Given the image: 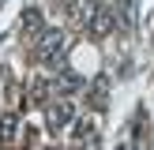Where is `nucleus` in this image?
<instances>
[{"mask_svg":"<svg viewBox=\"0 0 154 150\" xmlns=\"http://www.w3.org/2000/svg\"><path fill=\"white\" fill-rule=\"evenodd\" d=\"M64 52H68V38L60 34V30H45V34L34 41V56L42 60V64H60Z\"/></svg>","mask_w":154,"mask_h":150,"instance_id":"f257e3e1","label":"nucleus"},{"mask_svg":"<svg viewBox=\"0 0 154 150\" xmlns=\"http://www.w3.org/2000/svg\"><path fill=\"white\" fill-rule=\"evenodd\" d=\"M113 26H117V11H113V8H94V11H90V19H87L90 38H105Z\"/></svg>","mask_w":154,"mask_h":150,"instance_id":"f03ea898","label":"nucleus"},{"mask_svg":"<svg viewBox=\"0 0 154 150\" xmlns=\"http://www.w3.org/2000/svg\"><path fill=\"white\" fill-rule=\"evenodd\" d=\"M72 116H75V105L68 101V98H60V101H49V112H45V120H49V128H53V131H60L64 124H72Z\"/></svg>","mask_w":154,"mask_h":150,"instance_id":"7ed1b4c3","label":"nucleus"},{"mask_svg":"<svg viewBox=\"0 0 154 150\" xmlns=\"http://www.w3.org/2000/svg\"><path fill=\"white\" fill-rule=\"evenodd\" d=\"M42 34H45L42 11H38V8H26V11H23V38H26V41H38Z\"/></svg>","mask_w":154,"mask_h":150,"instance_id":"20e7f679","label":"nucleus"},{"mask_svg":"<svg viewBox=\"0 0 154 150\" xmlns=\"http://www.w3.org/2000/svg\"><path fill=\"white\" fill-rule=\"evenodd\" d=\"M87 101H90V109H98V112L105 109V101H109V79H105V75H98V79L90 82V90H87Z\"/></svg>","mask_w":154,"mask_h":150,"instance_id":"39448f33","label":"nucleus"},{"mask_svg":"<svg viewBox=\"0 0 154 150\" xmlns=\"http://www.w3.org/2000/svg\"><path fill=\"white\" fill-rule=\"evenodd\" d=\"M53 90H57V94H72V90H79V79H75L72 71H64L57 82H53Z\"/></svg>","mask_w":154,"mask_h":150,"instance_id":"423d86ee","label":"nucleus"},{"mask_svg":"<svg viewBox=\"0 0 154 150\" xmlns=\"http://www.w3.org/2000/svg\"><path fill=\"white\" fill-rule=\"evenodd\" d=\"M45 94H49V82H45V79H34V82H30V105H42L45 101Z\"/></svg>","mask_w":154,"mask_h":150,"instance_id":"0eeeda50","label":"nucleus"},{"mask_svg":"<svg viewBox=\"0 0 154 150\" xmlns=\"http://www.w3.org/2000/svg\"><path fill=\"white\" fill-rule=\"evenodd\" d=\"M132 15H135V0H117V22L132 26Z\"/></svg>","mask_w":154,"mask_h":150,"instance_id":"6e6552de","label":"nucleus"},{"mask_svg":"<svg viewBox=\"0 0 154 150\" xmlns=\"http://www.w3.org/2000/svg\"><path fill=\"white\" fill-rule=\"evenodd\" d=\"M11 135H15V116H0V139H11Z\"/></svg>","mask_w":154,"mask_h":150,"instance_id":"1a4fd4ad","label":"nucleus"}]
</instances>
